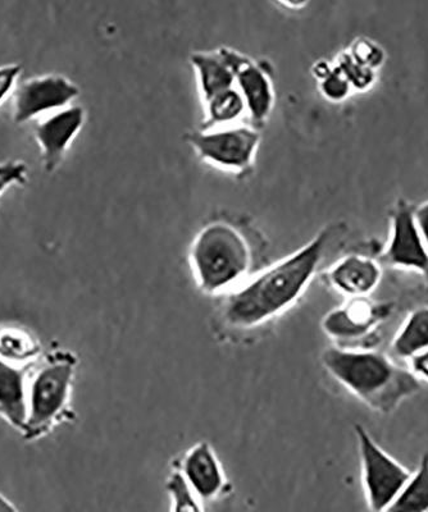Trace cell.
Listing matches in <instances>:
<instances>
[{
	"label": "cell",
	"mask_w": 428,
	"mask_h": 512,
	"mask_svg": "<svg viewBox=\"0 0 428 512\" xmlns=\"http://www.w3.org/2000/svg\"><path fill=\"white\" fill-rule=\"evenodd\" d=\"M29 181V167L22 160H6L0 163V195L9 187L26 185Z\"/></svg>",
	"instance_id": "cb8c5ba5"
},
{
	"label": "cell",
	"mask_w": 428,
	"mask_h": 512,
	"mask_svg": "<svg viewBox=\"0 0 428 512\" xmlns=\"http://www.w3.org/2000/svg\"><path fill=\"white\" fill-rule=\"evenodd\" d=\"M345 50L354 61L375 72L381 70L387 59L385 49L377 41L364 36L353 40Z\"/></svg>",
	"instance_id": "603a6c76"
},
{
	"label": "cell",
	"mask_w": 428,
	"mask_h": 512,
	"mask_svg": "<svg viewBox=\"0 0 428 512\" xmlns=\"http://www.w3.org/2000/svg\"><path fill=\"white\" fill-rule=\"evenodd\" d=\"M322 367L355 399L380 415H391L421 391L422 383L393 356L377 349L323 350Z\"/></svg>",
	"instance_id": "3957f363"
},
{
	"label": "cell",
	"mask_w": 428,
	"mask_h": 512,
	"mask_svg": "<svg viewBox=\"0 0 428 512\" xmlns=\"http://www.w3.org/2000/svg\"><path fill=\"white\" fill-rule=\"evenodd\" d=\"M204 118L202 130L208 128L225 127L236 125L241 118L248 116L247 104L243 95L236 88L213 96L212 99L203 103Z\"/></svg>",
	"instance_id": "e0dca14e"
},
{
	"label": "cell",
	"mask_w": 428,
	"mask_h": 512,
	"mask_svg": "<svg viewBox=\"0 0 428 512\" xmlns=\"http://www.w3.org/2000/svg\"><path fill=\"white\" fill-rule=\"evenodd\" d=\"M414 219H416L418 231H420L428 250V200L423 201L418 207H414Z\"/></svg>",
	"instance_id": "4316f807"
},
{
	"label": "cell",
	"mask_w": 428,
	"mask_h": 512,
	"mask_svg": "<svg viewBox=\"0 0 428 512\" xmlns=\"http://www.w3.org/2000/svg\"><path fill=\"white\" fill-rule=\"evenodd\" d=\"M42 350L30 332L16 327H0V359L17 367L34 363Z\"/></svg>",
	"instance_id": "ac0fdd59"
},
{
	"label": "cell",
	"mask_w": 428,
	"mask_h": 512,
	"mask_svg": "<svg viewBox=\"0 0 428 512\" xmlns=\"http://www.w3.org/2000/svg\"><path fill=\"white\" fill-rule=\"evenodd\" d=\"M409 370L418 381L428 383V350L408 360Z\"/></svg>",
	"instance_id": "484cf974"
},
{
	"label": "cell",
	"mask_w": 428,
	"mask_h": 512,
	"mask_svg": "<svg viewBox=\"0 0 428 512\" xmlns=\"http://www.w3.org/2000/svg\"><path fill=\"white\" fill-rule=\"evenodd\" d=\"M344 223L327 224L311 241L261 271L231 294L223 296L220 319L226 328L248 332L261 328L297 306L322 271Z\"/></svg>",
	"instance_id": "6da1fadb"
},
{
	"label": "cell",
	"mask_w": 428,
	"mask_h": 512,
	"mask_svg": "<svg viewBox=\"0 0 428 512\" xmlns=\"http://www.w3.org/2000/svg\"><path fill=\"white\" fill-rule=\"evenodd\" d=\"M80 95V86L61 73L35 76L18 85L13 93V121L24 125L45 113L61 111Z\"/></svg>",
	"instance_id": "30bf717a"
},
{
	"label": "cell",
	"mask_w": 428,
	"mask_h": 512,
	"mask_svg": "<svg viewBox=\"0 0 428 512\" xmlns=\"http://www.w3.org/2000/svg\"><path fill=\"white\" fill-rule=\"evenodd\" d=\"M332 61H334L336 67L343 72L349 84L352 85L354 93H366V91L370 90L372 86L376 84L379 73L354 61L346 50L340 52Z\"/></svg>",
	"instance_id": "7402d4cb"
},
{
	"label": "cell",
	"mask_w": 428,
	"mask_h": 512,
	"mask_svg": "<svg viewBox=\"0 0 428 512\" xmlns=\"http://www.w3.org/2000/svg\"><path fill=\"white\" fill-rule=\"evenodd\" d=\"M86 111L79 104L61 109L36 123L34 137L42 153L44 171L50 175L62 166L68 149L83 130Z\"/></svg>",
	"instance_id": "4fadbf2b"
},
{
	"label": "cell",
	"mask_w": 428,
	"mask_h": 512,
	"mask_svg": "<svg viewBox=\"0 0 428 512\" xmlns=\"http://www.w3.org/2000/svg\"><path fill=\"white\" fill-rule=\"evenodd\" d=\"M230 64L235 76V88L247 104L250 125L263 130L276 107L275 71L266 59L248 56L229 47L218 48Z\"/></svg>",
	"instance_id": "ba28073f"
},
{
	"label": "cell",
	"mask_w": 428,
	"mask_h": 512,
	"mask_svg": "<svg viewBox=\"0 0 428 512\" xmlns=\"http://www.w3.org/2000/svg\"><path fill=\"white\" fill-rule=\"evenodd\" d=\"M395 306L372 297L345 299L321 320L323 333L341 349H376L382 324L393 317Z\"/></svg>",
	"instance_id": "8992f818"
},
{
	"label": "cell",
	"mask_w": 428,
	"mask_h": 512,
	"mask_svg": "<svg viewBox=\"0 0 428 512\" xmlns=\"http://www.w3.org/2000/svg\"><path fill=\"white\" fill-rule=\"evenodd\" d=\"M428 350V306L412 310L391 341L390 351L395 359L409 360Z\"/></svg>",
	"instance_id": "2e32d148"
},
{
	"label": "cell",
	"mask_w": 428,
	"mask_h": 512,
	"mask_svg": "<svg viewBox=\"0 0 428 512\" xmlns=\"http://www.w3.org/2000/svg\"><path fill=\"white\" fill-rule=\"evenodd\" d=\"M354 434L368 509L371 512H386L413 472L387 454L363 425L355 424Z\"/></svg>",
	"instance_id": "52a82bcc"
},
{
	"label": "cell",
	"mask_w": 428,
	"mask_h": 512,
	"mask_svg": "<svg viewBox=\"0 0 428 512\" xmlns=\"http://www.w3.org/2000/svg\"><path fill=\"white\" fill-rule=\"evenodd\" d=\"M165 489L170 498V512H206L204 502L194 495L176 470L168 474Z\"/></svg>",
	"instance_id": "44dd1931"
},
{
	"label": "cell",
	"mask_w": 428,
	"mask_h": 512,
	"mask_svg": "<svg viewBox=\"0 0 428 512\" xmlns=\"http://www.w3.org/2000/svg\"><path fill=\"white\" fill-rule=\"evenodd\" d=\"M264 249L261 233L247 219L211 218L191 241V276L202 294L229 295L261 271Z\"/></svg>",
	"instance_id": "7a4b0ae2"
},
{
	"label": "cell",
	"mask_w": 428,
	"mask_h": 512,
	"mask_svg": "<svg viewBox=\"0 0 428 512\" xmlns=\"http://www.w3.org/2000/svg\"><path fill=\"white\" fill-rule=\"evenodd\" d=\"M386 512H428V454Z\"/></svg>",
	"instance_id": "d6986e66"
},
{
	"label": "cell",
	"mask_w": 428,
	"mask_h": 512,
	"mask_svg": "<svg viewBox=\"0 0 428 512\" xmlns=\"http://www.w3.org/2000/svg\"><path fill=\"white\" fill-rule=\"evenodd\" d=\"M202 103L223 91L235 88V76L220 50L194 52L190 56Z\"/></svg>",
	"instance_id": "9a60e30c"
},
{
	"label": "cell",
	"mask_w": 428,
	"mask_h": 512,
	"mask_svg": "<svg viewBox=\"0 0 428 512\" xmlns=\"http://www.w3.org/2000/svg\"><path fill=\"white\" fill-rule=\"evenodd\" d=\"M176 470L200 500L213 502L229 496L232 487L211 443H195L175 461Z\"/></svg>",
	"instance_id": "8fae6325"
},
{
	"label": "cell",
	"mask_w": 428,
	"mask_h": 512,
	"mask_svg": "<svg viewBox=\"0 0 428 512\" xmlns=\"http://www.w3.org/2000/svg\"><path fill=\"white\" fill-rule=\"evenodd\" d=\"M382 267L418 274L428 288V250L414 219V205L398 199L389 212V236L376 254Z\"/></svg>",
	"instance_id": "9c48e42d"
},
{
	"label": "cell",
	"mask_w": 428,
	"mask_h": 512,
	"mask_svg": "<svg viewBox=\"0 0 428 512\" xmlns=\"http://www.w3.org/2000/svg\"><path fill=\"white\" fill-rule=\"evenodd\" d=\"M185 141L202 162L241 178L254 172L262 130L243 123L189 132Z\"/></svg>",
	"instance_id": "5b68a950"
},
{
	"label": "cell",
	"mask_w": 428,
	"mask_h": 512,
	"mask_svg": "<svg viewBox=\"0 0 428 512\" xmlns=\"http://www.w3.org/2000/svg\"><path fill=\"white\" fill-rule=\"evenodd\" d=\"M312 76L316 81L320 94L332 104L344 103L354 94L352 85L346 80L343 72L336 67L334 61L320 59L313 63Z\"/></svg>",
	"instance_id": "ffe728a7"
},
{
	"label": "cell",
	"mask_w": 428,
	"mask_h": 512,
	"mask_svg": "<svg viewBox=\"0 0 428 512\" xmlns=\"http://www.w3.org/2000/svg\"><path fill=\"white\" fill-rule=\"evenodd\" d=\"M21 71L22 67L17 63H8L0 66V104L6 102L8 96L15 93Z\"/></svg>",
	"instance_id": "d4e9b609"
},
{
	"label": "cell",
	"mask_w": 428,
	"mask_h": 512,
	"mask_svg": "<svg viewBox=\"0 0 428 512\" xmlns=\"http://www.w3.org/2000/svg\"><path fill=\"white\" fill-rule=\"evenodd\" d=\"M77 368L75 354L67 350L50 352L27 381L26 441L38 440L54 425L70 418L72 382Z\"/></svg>",
	"instance_id": "277c9868"
},
{
	"label": "cell",
	"mask_w": 428,
	"mask_h": 512,
	"mask_svg": "<svg viewBox=\"0 0 428 512\" xmlns=\"http://www.w3.org/2000/svg\"><path fill=\"white\" fill-rule=\"evenodd\" d=\"M33 364L17 367L0 359V416L24 432L27 420V381Z\"/></svg>",
	"instance_id": "5bb4252c"
},
{
	"label": "cell",
	"mask_w": 428,
	"mask_h": 512,
	"mask_svg": "<svg viewBox=\"0 0 428 512\" xmlns=\"http://www.w3.org/2000/svg\"><path fill=\"white\" fill-rule=\"evenodd\" d=\"M0 512H18L16 506L0 493Z\"/></svg>",
	"instance_id": "83f0119b"
},
{
	"label": "cell",
	"mask_w": 428,
	"mask_h": 512,
	"mask_svg": "<svg viewBox=\"0 0 428 512\" xmlns=\"http://www.w3.org/2000/svg\"><path fill=\"white\" fill-rule=\"evenodd\" d=\"M384 276L376 255L348 253L340 256L329 267L323 268L320 280L323 285L345 299L370 297L379 288Z\"/></svg>",
	"instance_id": "7c38bea8"
}]
</instances>
